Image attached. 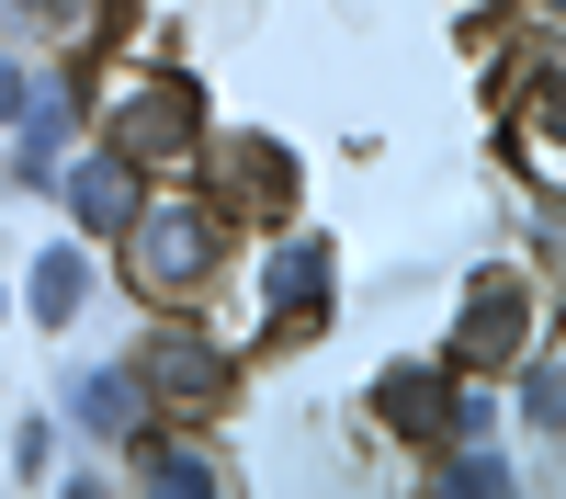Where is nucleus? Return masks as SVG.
I'll use <instances>...</instances> for the list:
<instances>
[{
	"mask_svg": "<svg viewBox=\"0 0 566 499\" xmlns=\"http://www.w3.org/2000/svg\"><path fill=\"white\" fill-rule=\"evenodd\" d=\"M374 420L408 432V443H453V432H476L488 408L453 386V363H386V386H374Z\"/></svg>",
	"mask_w": 566,
	"mask_h": 499,
	"instance_id": "7ed1b4c3",
	"label": "nucleus"
},
{
	"mask_svg": "<svg viewBox=\"0 0 566 499\" xmlns=\"http://www.w3.org/2000/svg\"><path fill=\"white\" fill-rule=\"evenodd\" d=\"M103 148L125 170H170V159H205V114H193V80L170 69H114L103 80Z\"/></svg>",
	"mask_w": 566,
	"mask_h": 499,
	"instance_id": "f03ea898",
	"label": "nucleus"
},
{
	"mask_svg": "<svg viewBox=\"0 0 566 499\" xmlns=\"http://www.w3.org/2000/svg\"><path fill=\"white\" fill-rule=\"evenodd\" d=\"M57 194H69V216H80V227H91V239H114V227H125V216H136V170H125V159H114V148H103V159H80V170H69V181H57Z\"/></svg>",
	"mask_w": 566,
	"mask_h": 499,
	"instance_id": "1a4fd4ad",
	"label": "nucleus"
},
{
	"mask_svg": "<svg viewBox=\"0 0 566 499\" xmlns=\"http://www.w3.org/2000/svg\"><path fill=\"white\" fill-rule=\"evenodd\" d=\"M148 488H170V499H205V488H216V466H205V454H181V443H159V454H148Z\"/></svg>",
	"mask_w": 566,
	"mask_h": 499,
	"instance_id": "f8f14e48",
	"label": "nucleus"
},
{
	"mask_svg": "<svg viewBox=\"0 0 566 499\" xmlns=\"http://www.w3.org/2000/svg\"><path fill=\"white\" fill-rule=\"evenodd\" d=\"M431 488H488V499H499V488H510V466H499V454H453Z\"/></svg>",
	"mask_w": 566,
	"mask_h": 499,
	"instance_id": "ddd939ff",
	"label": "nucleus"
},
{
	"mask_svg": "<svg viewBox=\"0 0 566 499\" xmlns=\"http://www.w3.org/2000/svg\"><path fill=\"white\" fill-rule=\"evenodd\" d=\"M522 330H533V284L522 272H476V295L453 318V375H510Z\"/></svg>",
	"mask_w": 566,
	"mask_h": 499,
	"instance_id": "20e7f679",
	"label": "nucleus"
},
{
	"mask_svg": "<svg viewBox=\"0 0 566 499\" xmlns=\"http://www.w3.org/2000/svg\"><path fill=\"white\" fill-rule=\"evenodd\" d=\"M510 159H522L533 194H555V181H566V148H555V80H544V69H522V91H510Z\"/></svg>",
	"mask_w": 566,
	"mask_h": 499,
	"instance_id": "0eeeda50",
	"label": "nucleus"
},
{
	"mask_svg": "<svg viewBox=\"0 0 566 499\" xmlns=\"http://www.w3.org/2000/svg\"><path fill=\"white\" fill-rule=\"evenodd\" d=\"M114 239H125V284L148 295V306H193L216 284V261H227V216L170 194V205H136Z\"/></svg>",
	"mask_w": 566,
	"mask_h": 499,
	"instance_id": "f257e3e1",
	"label": "nucleus"
},
{
	"mask_svg": "<svg viewBox=\"0 0 566 499\" xmlns=\"http://www.w3.org/2000/svg\"><path fill=\"white\" fill-rule=\"evenodd\" d=\"M522 408H533V432H555V420H566V386H555V363H533V386H522Z\"/></svg>",
	"mask_w": 566,
	"mask_h": 499,
	"instance_id": "4468645a",
	"label": "nucleus"
},
{
	"mask_svg": "<svg viewBox=\"0 0 566 499\" xmlns=\"http://www.w3.org/2000/svg\"><path fill=\"white\" fill-rule=\"evenodd\" d=\"M23 103H34V91H23V69L0 58V125H23Z\"/></svg>",
	"mask_w": 566,
	"mask_h": 499,
	"instance_id": "2eb2a0df",
	"label": "nucleus"
},
{
	"mask_svg": "<svg viewBox=\"0 0 566 499\" xmlns=\"http://www.w3.org/2000/svg\"><path fill=\"white\" fill-rule=\"evenodd\" d=\"M216 194H227V216H283L295 205V159L272 136H216Z\"/></svg>",
	"mask_w": 566,
	"mask_h": 499,
	"instance_id": "423d86ee",
	"label": "nucleus"
},
{
	"mask_svg": "<svg viewBox=\"0 0 566 499\" xmlns=\"http://www.w3.org/2000/svg\"><path fill=\"white\" fill-rule=\"evenodd\" d=\"M148 375H159V397H181V408H205V397L227 386V363H216V352H205L193 330H170V341L148 352Z\"/></svg>",
	"mask_w": 566,
	"mask_h": 499,
	"instance_id": "9d476101",
	"label": "nucleus"
},
{
	"mask_svg": "<svg viewBox=\"0 0 566 499\" xmlns=\"http://www.w3.org/2000/svg\"><path fill=\"white\" fill-rule=\"evenodd\" d=\"M328 330V239H295L272 261V318H261V341L272 352H295V341H317Z\"/></svg>",
	"mask_w": 566,
	"mask_h": 499,
	"instance_id": "39448f33",
	"label": "nucleus"
},
{
	"mask_svg": "<svg viewBox=\"0 0 566 499\" xmlns=\"http://www.w3.org/2000/svg\"><path fill=\"white\" fill-rule=\"evenodd\" d=\"M80 306H91V261H80V250H45V261H34V318H45V330H69Z\"/></svg>",
	"mask_w": 566,
	"mask_h": 499,
	"instance_id": "9b49d317",
	"label": "nucleus"
},
{
	"mask_svg": "<svg viewBox=\"0 0 566 499\" xmlns=\"http://www.w3.org/2000/svg\"><path fill=\"white\" fill-rule=\"evenodd\" d=\"M69 408H80V432H103V443H148V386H136L125 363L80 375V386H69Z\"/></svg>",
	"mask_w": 566,
	"mask_h": 499,
	"instance_id": "6e6552de",
	"label": "nucleus"
}]
</instances>
